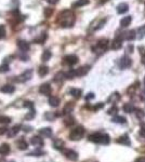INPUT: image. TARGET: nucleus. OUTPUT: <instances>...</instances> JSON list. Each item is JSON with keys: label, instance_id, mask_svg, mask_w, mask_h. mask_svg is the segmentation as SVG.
<instances>
[{"label": "nucleus", "instance_id": "39448f33", "mask_svg": "<svg viewBox=\"0 0 145 162\" xmlns=\"http://www.w3.org/2000/svg\"><path fill=\"white\" fill-rule=\"evenodd\" d=\"M62 152L64 153V156L68 160H71V161H76L78 159V153L74 150H71V149H62Z\"/></svg>", "mask_w": 145, "mask_h": 162}, {"label": "nucleus", "instance_id": "7ed1b4c3", "mask_svg": "<svg viewBox=\"0 0 145 162\" xmlns=\"http://www.w3.org/2000/svg\"><path fill=\"white\" fill-rule=\"evenodd\" d=\"M108 44H109L108 39L103 38V39L99 40L98 42H96V44L92 48V51H93L95 54L101 55V54H103V53L106 52V50H107V48H108Z\"/></svg>", "mask_w": 145, "mask_h": 162}, {"label": "nucleus", "instance_id": "4be33fe9", "mask_svg": "<svg viewBox=\"0 0 145 162\" xmlns=\"http://www.w3.org/2000/svg\"><path fill=\"white\" fill-rule=\"evenodd\" d=\"M131 22H132V17L129 15V16H125L124 19H122L121 21H120V26L121 27H128L130 24H131Z\"/></svg>", "mask_w": 145, "mask_h": 162}, {"label": "nucleus", "instance_id": "9d476101", "mask_svg": "<svg viewBox=\"0 0 145 162\" xmlns=\"http://www.w3.org/2000/svg\"><path fill=\"white\" fill-rule=\"evenodd\" d=\"M75 70H76V77H82V76H86V75L89 73L90 66H89V65H84V66H81L79 67L78 69H75Z\"/></svg>", "mask_w": 145, "mask_h": 162}, {"label": "nucleus", "instance_id": "a211bd4d", "mask_svg": "<svg viewBox=\"0 0 145 162\" xmlns=\"http://www.w3.org/2000/svg\"><path fill=\"white\" fill-rule=\"evenodd\" d=\"M117 143L121 144V145H127V146H129L131 144V143H130V138H129V136L127 135V134L120 136V137L117 139Z\"/></svg>", "mask_w": 145, "mask_h": 162}, {"label": "nucleus", "instance_id": "a18cd8bd", "mask_svg": "<svg viewBox=\"0 0 145 162\" xmlns=\"http://www.w3.org/2000/svg\"><path fill=\"white\" fill-rule=\"evenodd\" d=\"M74 118H71V117H69V118H67V119H65L64 123L66 124V126H71L73 123H74Z\"/></svg>", "mask_w": 145, "mask_h": 162}, {"label": "nucleus", "instance_id": "58836bf2", "mask_svg": "<svg viewBox=\"0 0 145 162\" xmlns=\"http://www.w3.org/2000/svg\"><path fill=\"white\" fill-rule=\"evenodd\" d=\"M87 4H88V0H78L76 4H74V7H82Z\"/></svg>", "mask_w": 145, "mask_h": 162}, {"label": "nucleus", "instance_id": "3c124183", "mask_svg": "<svg viewBox=\"0 0 145 162\" xmlns=\"http://www.w3.org/2000/svg\"><path fill=\"white\" fill-rule=\"evenodd\" d=\"M140 135L143 137V138H145V128H141V130H140Z\"/></svg>", "mask_w": 145, "mask_h": 162}, {"label": "nucleus", "instance_id": "0eeeda50", "mask_svg": "<svg viewBox=\"0 0 145 162\" xmlns=\"http://www.w3.org/2000/svg\"><path fill=\"white\" fill-rule=\"evenodd\" d=\"M121 46H122V38L120 35H118V36H116V38H115V39L113 40V42H111V49L119 50Z\"/></svg>", "mask_w": 145, "mask_h": 162}, {"label": "nucleus", "instance_id": "864d4df0", "mask_svg": "<svg viewBox=\"0 0 145 162\" xmlns=\"http://www.w3.org/2000/svg\"><path fill=\"white\" fill-rule=\"evenodd\" d=\"M8 129L7 128H0V135H2V134H4V133H7Z\"/></svg>", "mask_w": 145, "mask_h": 162}, {"label": "nucleus", "instance_id": "9b49d317", "mask_svg": "<svg viewBox=\"0 0 145 162\" xmlns=\"http://www.w3.org/2000/svg\"><path fill=\"white\" fill-rule=\"evenodd\" d=\"M121 38L122 40H128V41H131V40H133L135 38V31L134 30H127V31H125V33H122L121 35Z\"/></svg>", "mask_w": 145, "mask_h": 162}, {"label": "nucleus", "instance_id": "ddd939ff", "mask_svg": "<svg viewBox=\"0 0 145 162\" xmlns=\"http://www.w3.org/2000/svg\"><path fill=\"white\" fill-rule=\"evenodd\" d=\"M31 76H33V70L31 69H27L25 70L22 75H21L19 78H20V81H22V82H25V81H28V80L31 79Z\"/></svg>", "mask_w": 145, "mask_h": 162}, {"label": "nucleus", "instance_id": "412c9836", "mask_svg": "<svg viewBox=\"0 0 145 162\" xmlns=\"http://www.w3.org/2000/svg\"><path fill=\"white\" fill-rule=\"evenodd\" d=\"M17 147H19V149H21V150H26V149L28 148V143L22 137V138H20L19 142H17Z\"/></svg>", "mask_w": 145, "mask_h": 162}, {"label": "nucleus", "instance_id": "052dcab7", "mask_svg": "<svg viewBox=\"0 0 145 162\" xmlns=\"http://www.w3.org/2000/svg\"><path fill=\"white\" fill-rule=\"evenodd\" d=\"M143 81H144V84H145V77H144V80H143Z\"/></svg>", "mask_w": 145, "mask_h": 162}, {"label": "nucleus", "instance_id": "79ce46f5", "mask_svg": "<svg viewBox=\"0 0 145 162\" xmlns=\"http://www.w3.org/2000/svg\"><path fill=\"white\" fill-rule=\"evenodd\" d=\"M117 111H118V108L116 106H113L111 108H109L107 110V113L108 115H115V113H117Z\"/></svg>", "mask_w": 145, "mask_h": 162}, {"label": "nucleus", "instance_id": "20e7f679", "mask_svg": "<svg viewBox=\"0 0 145 162\" xmlns=\"http://www.w3.org/2000/svg\"><path fill=\"white\" fill-rule=\"evenodd\" d=\"M84 126H77L74 130H71L69 133V138L71 141H79L84 137Z\"/></svg>", "mask_w": 145, "mask_h": 162}, {"label": "nucleus", "instance_id": "423d86ee", "mask_svg": "<svg viewBox=\"0 0 145 162\" xmlns=\"http://www.w3.org/2000/svg\"><path fill=\"white\" fill-rule=\"evenodd\" d=\"M132 64V60L130 59V57L128 56H122L120 60H119V67L121 68V69H127V68H129V67L131 66Z\"/></svg>", "mask_w": 145, "mask_h": 162}, {"label": "nucleus", "instance_id": "ea45409f", "mask_svg": "<svg viewBox=\"0 0 145 162\" xmlns=\"http://www.w3.org/2000/svg\"><path fill=\"white\" fill-rule=\"evenodd\" d=\"M9 70H10V67H9L8 64H4V65L0 66V73H7Z\"/></svg>", "mask_w": 145, "mask_h": 162}, {"label": "nucleus", "instance_id": "bf43d9fd", "mask_svg": "<svg viewBox=\"0 0 145 162\" xmlns=\"http://www.w3.org/2000/svg\"><path fill=\"white\" fill-rule=\"evenodd\" d=\"M105 1H107V0H101V2H105Z\"/></svg>", "mask_w": 145, "mask_h": 162}, {"label": "nucleus", "instance_id": "6e6552de", "mask_svg": "<svg viewBox=\"0 0 145 162\" xmlns=\"http://www.w3.org/2000/svg\"><path fill=\"white\" fill-rule=\"evenodd\" d=\"M64 63L67 64V65H75V64L78 63V57L75 55V54H69V55H66L64 57Z\"/></svg>", "mask_w": 145, "mask_h": 162}, {"label": "nucleus", "instance_id": "f704fd0d", "mask_svg": "<svg viewBox=\"0 0 145 162\" xmlns=\"http://www.w3.org/2000/svg\"><path fill=\"white\" fill-rule=\"evenodd\" d=\"M11 122V118L8 116H0V123H4V124H7V123Z\"/></svg>", "mask_w": 145, "mask_h": 162}, {"label": "nucleus", "instance_id": "6ab92c4d", "mask_svg": "<svg viewBox=\"0 0 145 162\" xmlns=\"http://www.w3.org/2000/svg\"><path fill=\"white\" fill-rule=\"evenodd\" d=\"M128 10H129V6L127 4H125V2H121V4H119L118 6H117V12H118L119 14L126 13Z\"/></svg>", "mask_w": 145, "mask_h": 162}, {"label": "nucleus", "instance_id": "13d9d810", "mask_svg": "<svg viewBox=\"0 0 145 162\" xmlns=\"http://www.w3.org/2000/svg\"><path fill=\"white\" fill-rule=\"evenodd\" d=\"M143 98H145V91L143 92Z\"/></svg>", "mask_w": 145, "mask_h": 162}, {"label": "nucleus", "instance_id": "37998d69", "mask_svg": "<svg viewBox=\"0 0 145 162\" xmlns=\"http://www.w3.org/2000/svg\"><path fill=\"white\" fill-rule=\"evenodd\" d=\"M4 36H6V28L4 25H0V39L4 38Z\"/></svg>", "mask_w": 145, "mask_h": 162}, {"label": "nucleus", "instance_id": "cd10ccee", "mask_svg": "<svg viewBox=\"0 0 145 162\" xmlns=\"http://www.w3.org/2000/svg\"><path fill=\"white\" fill-rule=\"evenodd\" d=\"M51 56H52V53L49 50H46V51H44L42 55H41V60H42V62H48L51 59Z\"/></svg>", "mask_w": 145, "mask_h": 162}, {"label": "nucleus", "instance_id": "8fccbe9b", "mask_svg": "<svg viewBox=\"0 0 145 162\" xmlns=\"http://www.w3.org/2000/svg\"><path fill=\"white\" fill-rule=\"evenodd\" d=\"M92 98H94V94H93V93H88L87 96H86V99L89 101V99H92Z\"/></svg>", "mask_w": 145, "mask_h": 162}, {"label": "nucleus", "instance_id": "6e6d98bb", "mask_svg": "<svg viewBox=\"0 0 145 162\" xmlns=\"http://www.w3.org/2000/svg\"><path fill=\"white\" fill-rule=\"evenodd\" d=\"M136 162H145V157H142V158H140Z\"/></svg>", "mask_w": 145, "mask_h": 162}, {"label": "nucleus", "instance_id": "2eb2a0df", "mask_svg": "<svg viewBox=\"0 0 145 162\" xmlns=\"http://www.w3.org/2000/svg\"><path fill=\"white\" fill-rule=\"evenodd\" d=\"M22 129V126L20 124H16V126H12L9 131H8V136L9 137H14L15 135H17V133L20 132V130Z\"/></svg>", "mask_w": 145, "mask_h": 162}, {"label": "nucleus", "instance_id": "4c0bfd02", "mask_svg": "<svg viewBox=\"0 0 145 162\" xmlns=\"http://www.w3.org/2000/svg\"><path fill=\"white\" fill-rule=\"evenodd\" d=\"M65 78V74L64 73H59L56 75V76L54 77V81H56V82H59V81H61V80H63Z\"/></svg>", "mask_w": 145, "mask_h": 162}, {"label": "nucleus", "instance_id": "dca6fc26", "mask_svg": "<svg viewBox=\"0 0 145 162\" xmlns=\"http://www.w3.org/2000/svg\"><path fill=\"white\" fill-rule=\"evenodd\" d=\"M0 91L2 93H6V94H12L15 91V88L13 86H11V84H6V86H4L0 89Z\"/></svg>", "mask_w": 145, "mask_h": 162}, {"label": "nucleus", "instance_id": "e433bc0d", "mask_svg": "<svg viewBox=\"0 0 145 162\" xmlns=\"http://www.w3.org/2000/svg\"><path fill=\"white\" fill-rule=\"evenodd\" d=\"M47 39V34H41L40 37L37 38V39L35 40V42H38V43H44V40Z\"/></svg>", "mask_w": 145, "mask_h": 162}, {"label": "nucleus", "instance_id": "a19ab883", "mask_svg": "<svg viewBox=\"0 0 145 162\" xmlns=\"http://www.w3.org/2000/svg\"><path fill=\"white\" fill-rule=\"evenodd\" d=\"M35 116H36V111H35V109L33 108V109H31V111L28 113V115H27V116L25 117V118L29 120V119H33V118H34Z\"/></svg>", "mask_w": 145, "mask_h": 162}, {"label": "nucleus", "instance_id": "f257e3e1", "mask_svg": "<svg viewBox=\"0 0 145 162\" xmlns=\"http://www.w3.org/2000/svg\"><path fill=\"white\" fill-rule=\"evenodd\" d=\"M59 24L62 27H71L75 24V14L71 10H65L59 15Z\"/></svg>", "mask_w": 145, "mask_h": 162}, {"label": "nucleus", "instance_id": "7c9ffc66", "mask_svg": "<svg viewBox=\"0 0 145 162\" xmlns=\"http://www.w3.org/2000/svg\"><path fill=\"white\" fill-rule=\"evenodd\" d=\"M48 73H49V68H48L47 66H40L39 67V69H38V74H39V76L40 77L46 76Z\"/></svg>", "mask_w": 145, "mask_h": 162}, {"label": "nucleus", "instance_id": "5701e85b", "mask_svg": "<svg viewBox=\"0 0 145 162\" xmlns=\"http://www.w3.org/2000/svg\"><path fill=\"white\" fill-rule=\"evenodd\" d=\"M94 22L96 23V25H95V26H92L91 28L93 30H98L104 26V24L106 23V19H103V20H95Z\"/></svg>", "mask_w": 145, "mask_h": 162}, {"label": "nucleus", "instance_id": "c9c22d12", "mask_svg": "<svg viewBox=\"0 0 145 162\" xmlns=\"http://www.w3.org/2000/svg\"><path fill=\"white\" fill-rule=\"evenodd\" d=\"M138 35H139V38H143L145 37V25H143L142 27H140L138 29Z\"/></svg>", "mask_w": 145, "mask_h": 162}, {"label": "nucleus", "instance_id": "1a4fd4ad", "mask_svg": "<svg viewBox=\"0 0 145 162\" xmlns=\"http://www.w3.org/2000/svg\"><path fill=\"white\" fill-rule=\"evenodd\" d=\"M17 46H19V49L21 50V52L23 53H26L27 51L29 50V48H31L29 43L27 42L26 40H19V41H17Z\"/></svg>", "mask_w": 145, "mask_h": 162}, {"label": "nucleus", "instance_id": "bb28decb", "mask_svg": "<svg viewBox=\"0 0 145 162\" xmlns=\"http://www.w3.org/2000/svg\"><path fill=\"white\" fill-rule=\"evenodd\" d=\"M69 94L71 96L76 97V98H79L81 96V94H82V91L80 89H71L69 90Z\"/></svg>", "mask_w": 145, "mask_h": 162}, {"label": "nucleus", "instance_id": "a878e982", "mask_svg": "<svg viewBox=\"0 0 145 162\" xmlns=\"http://www.w3.org/2000/svg\"><path fill=\"white\" fill-rule=\"evenodd\" d=\"M53 146L55 149H59V150H62L64 148V142L62 139H55L53 142Z\"/></svg>", "mask_w": 145, "mask_h": 162}, {"label": "nucleus", "instance_id": "5fc2aeb1", "mask_svg": "<svg viewBox=\"0 0 145 162\" xmlns=\"http://www.w3.org/2000/svg\"><path fill=\"white\" fill-rule=\"evenodd\" d=\"M47 1L49 2V4H55L57 1H59V0H47Z\"/></svg>", "mask_w": 145, "mask_h": 162}, {"label": "nucleus", "instance_id": "b1692460", "mask_svg": "<svg viewBox=\"0 0 145 162\" xmlns=\"http://www.w3.org/2000/svg\"><path fill=\"white\" fill-rule=\"evenodd\" d=\"M60 104V98L56 97V96H50L49 97V105L52 106V107H57Z\"/></svg>", "mask_w": 145, "mask_h": 162}, {"label": "nucleus", "instance_id": "49530a36", "mask_svg": "<svg viewBox=\"0 0 145 162\" xmlns=\"http://www.w3.org/2000/svg\"><path fill=\"white\" fill-rule=\"evenodd\" d=\"M24 107H27V108H29V109H33L34 108V104L29 101H26V102L24 103Z\"/></svg>", "mask_w": 145, "mask_h": 162}, {"label": "nucleus", "instance_id": "f03ea898", "mask_svg": "<svg viewBox=\"0 0 145 162\" xmlns=\"http://www.w3.org/2000/svg\"><path fill=\"white\" fill-rule=\"evenodd\" d=\"M89 141L96 144H103V145H107L109 143V136L107 134H103V133H93L91 135H89Z\"/></svg>", "mask_w": 145, "mask_h": 162}, {"label": "nucleus", "instance_id": "09e8293b", "mask_svg": "<svg viewBox=\"0 0 145 162\" xmlns=\"http://www.w3.org/2000/svg\"><path fill=\"white\" fill-rule=\"evenodd\" d=\"M103 107H104V104H103V103H99V104H96V105L94 106V108H93V109L98 110V109H101V108H103Z\"/></svg>", "mask_w": 145, "mask_h": 162}, {"label": "nucleus", "instance_id": "4d7b16f0", "mask_svg": "<svg viewBox=\"0 0 145 162\" xmlns=\"http://www.w3.org/2000/svg\"><path fill=\"white\" fill-rule=\"evenodd\" d=\"M142 64H143V65L145 66V54L143 55V57H142Z\"/></svg>", "mask_w": 145, "mask_h": 162}, {"label": "nucleus", "instance_id": "aec40b11", "mask_svg": "<svg viewBox=\"0 0 145 162\" xmlns=\"http://www.w3.org/2000/svg\"><path fill=\"white\" fill-rule=\"evenodd\" d=\"M39 134L44 137H51L52 136V130L51 128H44L39 130Z\"/></svg>", "mask_w": 145, "mask_h": 162}, {"label": "nucleus", "instance_id": "c756f323", "mask_svg": "<svg viewBox=\"0 0 145 162\" xmlns=\"http://www.w3.org/2000/svg\"><path fill=\"white\" fill-rule=\"evenodd\" d=\"M119 99H120V95H119V93L118 92H115V93H113L111 96H109L108 102H109V103H116V102H118Z\"/></svg>", "mask_w": 145, "mask_h": 162}, {"label": "nucleus", "instance_id": "72a5a7b5", "mask_svg": "<svg viewBox=\"0 0 145 162\" xmlns=\"http://www.w3.org/2000/svg\"><path fill=\"white\" fill-rule=\"evenodd\" d=\"M134 111H135V116L138 117L139 119H142V118H144L145 117V113L143 111L142 109H140V108H136V109H134Z\"/></svg>", "mask_w": 145, "mask_h": 162}, {"label": "nucleus", "instance_id": "c85d7f7f", "mask_svg": "<svg viewBox=\"0 0 145 162\" xmlns=\"http://www.w3.org/2000/svg\"><path fill=\"white\" fill-rule=\"evenodd\" d=\"M74 109V104H71V103H67L66 105L64 106V108H63V113L65 115H68L69 113H71Z\"/></svg>", "mask_w": 145, "mask_h": 162}, {"label": "nucleus", "instance_id": "393cba45", "mask_svg": "<svg viewBox=\"0 0 145 162\" xmlns=\"http://www.w3.org/2000/svg\"><path fill=\"white\" fill-rule=\"evenodd\" d=\"M122 109H124V111L127 113H131L134 111V106L132 105V104H130V103H128V104H125L124 105V107H122Z\"/></svg>", "mask_w": 145, "mask_h": 162}, {"label": "nucleus", "instance_id": "f3484780", "mask_svg": "<svg viewBox=\"0 0 145 162\" xmlns=\"http://www.w3.org/2000/svg\"><path fill=\"white\" fill-rule=\"evenodd\" d=\"M10 151H11L10 145H8L6 143L2 144V145H0V155L1 156H7Z\"/></svg>", "mask_w": 145, "mask_h": 162}, {"label": "nucleus", "instance_id": "4468645a", "mask_svg": "<svg viewBox=\"0 0 145 162\" xmlns=\"http://www.w3.org/2000/svg\"><path fill=\"white\" fill-rule=\"evenodd\" d=\"M31 145L36 146V147H41L44 146V139L41 138L40 136H33L31 138Z\"/></svg>", "mask_w": 145, "mask_h": 162}, {"label": "nucleus", "instance_id": "f8f14e48", "mask_svg": "<svg viewBox=\"0 0 145 162\" xmlns=\"http://www.w3.org/2000/svg\"><path fill=\"white\" fill-rule=\"evenodd\" d=\"M51 86L49 83H44L41 84L40 88H39V92L42 94V95H50L51 94Z\"/></svg>", "mask_w": 145, "mask_h": 162}, {"label": "nucleus", "instance_id": "603ef678", "mask_svg": "<svg viewBox=\"0 0 145 162\" xmlns=\"http://www.w3.org/2000/svg\"><path fill=\"white\" fill-rule=\"evenodd\" d=\"M23 131H24V132H31V126H23Z\"/></svg>", "mask_w": 145, "mask_h": 162}, {"label": "nucleus", "instance_id": "c03bdc74", "mask_svg": "<svg viewBox=\"0 0 145 162\" xmlns=\"http://www.w3.org/2000/svg\"><path fill=\"white\" fill-rule=\"evenodd\" d=\"M44 152V151H41V150H35V151L31 152L28 156H36V157H39V156H42Z\"/></svg>", "mask_w": 145, "mask_h": 162}, {"label": "nucleus", "instance_id": "2f4dec72", "mask_svg": "<svg viewBox=\"0 0 145 162\" xmlns=\"http://www.w3.org/2000/svg\"><path fill=\"white\" fill-rule=\"evenodd\" d=\"M111 121L115 123H126V118H124V117L121 116H115L113 119H111Z\"/></svg>", "mask_w": 145, "mask_h": 162}, {"label": "nucleus", "instance_id": "de8ad7c7", "mask_svg": "<svg viewBox=\"0 0 145 162\" xmlns=\"http://www.w3.org/2000/svg\"><path fill=\"white\" fill-rule=\"evenodd\" d=\"M52 12H53V11H52V9H50V8H47V9L44 10V14H46V16L47 17L50 16L51 14H52Z\"/></svg>", "mask_w": 145, "mask_h": 162}, {"label": "nucleus", "instance_id": "473e14b6", "mask_svg": "<svg viewBox=\"0 0 145 162\" xmlns=\"http://www.w3.org/2000/svg\"><path fill=\"white\" fill-rule=\"evenodd\" d=\"M75 77H76V70L75 69H71L69 71H67V73L65 74V78L66 79H73Z\"/></svg>", "mask_w": 145, "mask_h": 162}]
</instances>
